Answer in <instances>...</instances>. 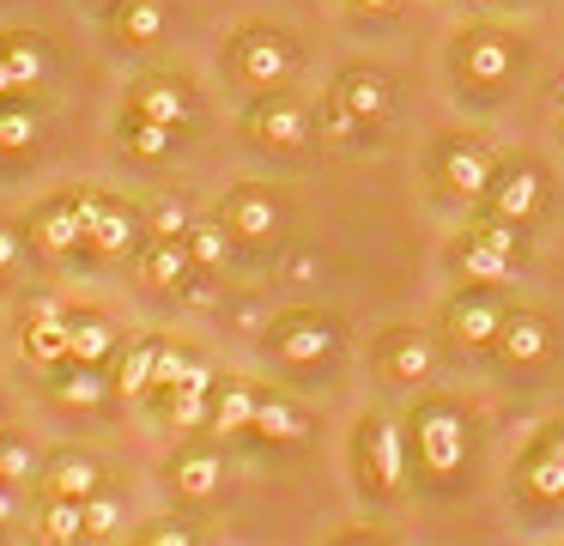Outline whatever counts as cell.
<instances>
[{
    "mask_svg": "<svg viewBox=\"0 0 564 546\" xmlns=\"http://www.w3.org/2000/svg\"><path fill=\"white\" fill-rule=\"evenodd\" d=\"M431 364H437V352H431L425 334H394L389 340V371L401 376V383H425Z\"/></svg>",
    "mask_w": 564,
    "mask_h": 546,
    "instance_id": "obj_29",
    "label": "cell"
},
{
    "mask_svg": "<svg viewBox=\"0 0 564 546\" xmlns=\"http://www.w3.org/2000/svg\"><path fill=\"white\" fill-rule=\"evenodd\" d=\"M328 104H334V109H346V116H352L358 128H377V121L394 109V85H389V73H382V67L358 61V67H346L340 79H334Z\"/></svg>",
    "mask_w": 564,
    "mask_h": 546,
    "instance_id": "obj_5",
    "label": "cell"
},
{
    "mask_svg": "<svg viewBox=\"0 0 564 546\" xmlns=\"http://www.w3.org/2000/svg\"><path fill=\"white\" fill-rule=\"evenodd\" d=\"M183 298L195 303V310H213V303H219V291H213V279H207V274H195V279L183 286Z\"/></svg>",
    "mask_w": 564,
    "mask_h": 546,
    "instance_id": "obj_42",
    "label": "cell"
},
{
    "mask_svg": "<svg viewBox=\"0 0 564 546\" xmlns=\"http://www.w3.org/2000/svg\"><path fill=\"white\" fill-rule=\"evenodd\" d=\"M231 231H225V218H195L188 225V255H195L200 274H213V267H225V255H231Z\"/></svg>",
    "mask_w": 564,
    "mask_h": 546,
    "instance_id": "obj_28",
    "label": "cell"
},
{
    "mask_svg": "<svg viewBox=\"0 0 564 546\" xmlns=\"http://www.w3.org/2000/svg\"><path fill=\"white\" fill-rule=\"evenodd\" d=\"M213 371L195 358V371H188L183 388H171V400H164V419L176 425V431H200V425H213Z\"/></svg>",
    "mask_w": 564,
    "mask_h": 546,
    "instance_id": "obj_15",
    "label": "cell"
},
{
    "mask_svg": "<svg viewBox=\"0 0 564 546\" xmlns=\"http://www.w3.org/2000/svg\"><path fill=\"white\" fill-rule=\"evenodd\" d=\"M310 128H316L310 104H304V97H292L285 85H280V92H261L256 104L243 109V140L261 146V152H304Z\"/></svg>",
    "mask_w": 564,
    "mask_h": 546,
    "instance_id": "obj_2",
    "label": "cell"
},
{
    "mask_svg": "<svg viewBox=\"0 0 564 546\" xmlns=\"http://www.w3.org/2000/svg\"><path fill=\"white\" fill-rule=\"evenodd\" d=\"M256 407H261L256 383H219L213 388V431H225V437L256 431Z\"/></svg>",
    "mask_w": 564,
    "mask_h": 546,
    "instance_id": "obj_19",
    "label": "cell"
},
{
    "mask_svg": "<svg viewBox=\"0 0 564 546\" xmlns=\"http://www.w3.org/2000/svg\"><path fill=\"white\" fill-rule=\"evenodd\" d=\"M171 31V0H116L110 7V36L122 49H152Z\"/></svg>",
    "mask_w": 564,
    "mask_h": 546,
    "instance_id": "obj_11",
    "label": "cell"
},
{
    "mask_svg": "<svg viewBox=\"0 0 564 546\" xmlns=\"http://www.w3.org/2000/svg\"><path fill=\"white\" fill-rule=\"evenodd\" d=\"M268 346H273V358H285V364H322L334 352V322L316 310H292L268 328Z\"/></svg>",
    "mask_w": 564,
    "mask_h": 546,
    "instance_id": "obj_8",
    "label": "cell"
},
{
    "mask_svg": "<svg viewBox=\"0 0 564 546\" xmlns=\"http://www.w3.org/2000/svg\"><path fill=\"white\" fill-rule=\"evenodd\" d=\"M346 546H377V540H365V534H358V540H346Z\"/></svg>",
    "mask_w": 564,
    "mask_h": 546,
    "instance_id": "obj_47",
    "label": "cell"
},
{
    "mask_svg": "<svg viewBox=\"0 0 564 546\" xmlns=\"http://www.w3.org/2000/svg\"><path fill=\"white\" fill-rule=\"evenodd\" d=\"M365 449H370V461H377V485H382V492H394V485H401V473H406V443H401V431H394L389 419L365 425Z\"/></svg>",
    "mask_w": 564,
    "mask_h": 546,
    "instance_id": "obj_24",
    "label": "cell"
},
{
    "mask_svg": "<svg viewBox=\"0 0 564 546\" xmlns=\"http://www.w3.org/2000/svg\"><path fill=\"white\" fill-rule=\"evenodd\" d=\"M256 431H261V437H280V443H297V437H310V419L292 407V400H268V395H261Z\"/></svg>",
    "mask_w": 564,
    "mask_h": 546,
    "instance_id": "obj_31",
    "label": "cell"
},
{
    "mask_svg": "<svg viewBox=\"0 0 564 546\" xmlns=\"http://www.w3.org/2000/svg\"><path fill=\"white\" fill-rule=\"evenodd\" d=\"M225 61H231V73L249 92H280L297 67V36L273 31V24H243L231 36V49H225Z\"/></svg>",
    "mask_w": 564,
    "mask_h": 546,
    "instance_id": "obj_1",
    "label": "cell"
},
{
    "mask_svg": "<svg viewBox=\"0 0 564 546\" xmlns=\"http://www.w3.org/2000/svg\"><path fill=\"white\" fill-rule=\"evenodd\" d=\"M110 395H116V383L98 371V364H74V358H67V371H62V400H67V407L98 413Z\"/></svg>",
    "mask_w": 564,
    "mask_h": 546,
    "instance_id": "obj_25",
    "label": "cell"
},
{
    "mask_svg": "<svg viewBox=\"0 0 564 546\" xmlns=\"http://www.w3.org/2000/svg\"><path fill=\"white\" fill-rule=\"evenodd\" d=\"M225 480V461L213 456V449H183V456L171 461V485L183 497H213Z\"/></svg>",
    "mask_w": 564,
    "mask_h": 546,
    "instance_id": "obj_21",
    "label": "cell"
},
{
    "mask_svg": "<svg viewBox=\"0 0 564 546\" xmlns=\"http://www.w3.org/2000/svg\"><path fill=\"white\" fill-rule=\"evenodd\" d=\"M31 237H37V249H43V255H67L74 243H86V206H79V189L55 194V201L37 213Z\"/></svg>",
    "mask_w": 564,
    "mask_h": 546,
    "instance_id": "obj_12",
    "label": "cell"
},
{
    "mask_svg": "<svg viewBox=\"0 0 564 546\" xmlns=\"http://www.w3.org/2000/svg\"><path fill=\"white\" fill-rule=\"evenodd\" d=\"M152 346H159V340H134V346L122 352V371H116V395H128V400L152 395Z\"/></svg>",
    "mask_w": 564,
    "mask_h": 546,
    "instance_id": "obj_33",
    "label": "cell"
},
{
    "mask_svg": "<svg viewBox=\"0 0 564 546\" xmlns=\"http://www.w3.org/2000/svg\"><path fill=\"white\" fill-rule=\"evenodd\" d=\"M188 371H195V352L171 346V340H159V346H152V395H171V388H183Z\"/></svg>",
    "mask_w": 564,
    "mask_h": 546,
    "instance_id": "obj_34",
    "label": "cell"
},
{
    "mask_svg": "<svg viewBox=\"0 0 564 546\" xmlns=\"http://www.w3.org/2000/svg\"><path fill=\"white\" fill-rule=\"evenodd\" d=\"M43 540L50 546H79L86 540V504H74V497H50V504H43Z\"/></svg>",
    "mask_w": 564,
    "mask_h": 546,
    "instance_id": "obj_30",
    "label": "cell"
},
{
    "mask_svg": "<svg viewBox=\"0 0 564 546\" xmlns=\"http://www.w3.org/2000/svg\"><path fill=\"white\" fill-rule=\"evenodd\" d=\"M116 140H122V152H134L140 164H159V158L176 152V128L147 121V116H134V109H122V121H116Z\"/></svg>",
    "mask_w": 564,
    "mask_h": 546,
    "instance_id": "obj_18",
    "label": "cell"
},
{
    "mask_svg": "<svg viewBox=\"0 0 564 546\" xmlns=\"http://www.w3.org/2000/svg\"><path fill=\"white\" fill-rule=\"evenodd\" d=\"M37 140H43L37 109L19 104V97H7V104H0V152H31Z\"/></svg>",
    "mask_w": 564,
    "mask_h": 546,
    "instance_id": "obj_27",
    "label": "cell"
},
{
    "mask_svg": "<svg viewBox=\"0 0 564 546\" xmlns=\"http://www.w3.org/2000/svg\"><path fill=\"white\" fill-rule=\"evenodd\" d=\"M25 358L43 364V371H62V364L74 358V346H67V315H37V322H25Z\"/></svg>",
    "mask_w": 564,
    "mask_h": 546,
    "instance_id": "obj_23",
    "label": "cell"
},
{
    "mask_svg": "<svg viewBox=\"0 0 564 546\" xmlns=\"http://www.w3.org/2000/svg\"><path fill=\"white\" fill-rule=\"evenodd\" d=\"M116 528H122V504L104 497V492H91L86 497V540H110Z\"/></svg>",
    "mask_w": 564,
    "mask_h": 546,
    "instance_id": "obj_36",
    "label": "cell"
},
{
    "mask_svg": "<svg viewBox=\"0 0 564 546\" xmlns=\"http://www.w3.org/2000/svg\"><path fill=\"white\" fill-rule=\"evenodd\" d=\"M0 546H7V534H0Z\"/></svg>",
    "mask_w": 564,
    "mask_h": 546,
    "instance_id": "obj_48",
    "label": "cell"
},
{
    "mask_svg": "<svg viewBox=\"0 0 564 546\" xmlns=\"http://www.w3.org/2000/svg\"><path fill=\"white\" fill-rule=\"evenodd\" d=\"M540 456H546V461H552V468H564V431H558V437H552V443H546V449H540Z\"/></svg>",
    "mask_w": 564,
    "mask_h": 546,
    "instance_id": "obj_45",
    "label": "cell"
},
{
    "mask_svg": "<svg viewBox=\"0 0 564 546\" xmlns=\"http://www.w3.org/2000/svg\"><path fill=\"white\" fill-rule=\"evenodd\" d=\"M225 231H231L237 243H273L285 231V201L280 189H268V182H237L231 194H225Z\"/></svg>",
    "mask_w": 564,
    "mask_h": 546,
    "instance_id": "obj_4",
    "label": "cell"
},
{
    "mask_svg": "<svg viewBox=\"0 0 564 546\" xmlns=\"http://www.w3.org/2000/svg\"><path fill=\"white\" fill-rule=\"evenodd\" d=\"M467 237L486 243V249H498V255H510V261L522 255V225H510V218H498V213H486L474 231H467Z\"/></svg>",
    "mask_w": 564,
    "mask_h": 546,
    "instance_id": "obj_35",
    "label": "cell"
},
{
    "mask_svg": "<svg viewBox=\"0 0 564 546\" xmlns=\"http://www.w3.org/2000/svg\"><path fill=\"white\" fill-rule=\"evenodd\" d=\"M462 274L479 279V286H503V279L516 274V261L498 249H486V243H474V237H462Z\"/></svg>",
    "mask_w": 564,
    "mask_h": 546,
    "instance_id": "obj_32",
    "label": "cell"
},
{
    "mask_svg": "<svg viewBox=\"0 0 564 546\" xmlns=\"http://www.w3.org/2000/svg\"><path fill=\"white\" fill-rule=\"evenodd\" d=\"M528 485H534L540 497H558L564 492V468H552L546 456H534V461H528Z\"/></svg>",
    "mask_w": 564,
    "mask_h": 546,
    "instance_id": "obj_40",
    "label": "cell"
},
{
    "mask_svg": "<svg viewBox=\"0 0 564 546\" xmlns=\"http://www.w3.org/2000/svg\"><path fill=\"white\" fill-rule=\"evenodd\" d=\"M140 274L159 291H183L200 267H195V255H188V237H152L147 255H140Z\"/></svg>",
    "mask_w": 564,
    "mask_h": 546,
    "instance_id": "obj_14",
    "label": "cell"
},
{
    "mask_svg": "<svg viewBox=\"0 0 564 546\" xmlns=\"http://www.w3.org/2000/svg\"><path fill=\"white\" fill-rule=\"evenodd\" d=\"M140 546H200V534L188 528V522H171V516H164V522H152V528L140 534Z\"/></svg>",
    "mask_w": 564,
    "mask_h": 546,
    "instance_id": "obj_38",
    "label": "cell"
},
{
    "mask_svg": "<svg viewBox=\"0 0 564 546\" xmlns=\"http://www.w3.org/2000/svg\"><path fill=\"white\" fill-rule=\"evenodd\" d=\"M0 61H7L13 85L25 92V85H43V79H50L55 49H50V36H37V31H0Z\"/></svg>",
    "mask_w": 564,
    "mask_h": 546,
    "instance_id": "obj_13",
    "label": "cell"
},
{
    "mask_svg": "<svg viewBox=\"0 0 564 546\" xmlns=\"http://www.w3.org/2000/svg\"><path fill=\"white\" fill-rule=\"evenodd\" d=\"M498 346L510 352L516 364H534V358H546V322H540V315H503V334H498Z\"/></svg>",
    "mask_w": 564,
    "mask_h": 546,
    "instance_id": "obj_26",
    "label": "cell"
},
{
    "mask_svg": "<svg viewBox=\"0 0 564 546\" xmlns=\"http://www.w3.org/2000/svg\"><path fill=\"white\" fill-rule=\"evenodd\" d=\"M449 328L467 340V346H491V340L503 334V303L491 298V291H467V298H455Z\"/></svg>",
    "mask_w": 564,
    "mask_h": 546,
    "instance_id": "obj_16",
    "label": "cell"
},
{
    "mask_svg": "<svg viewBox=\"0 0 564 546\" xmlns=\"http://www.w3.org/2000/svg\"><path fill=\"white\" fill-rule=\"evenodd\" d=\"M0 480H7V485L31 480V449L19 443V437H0Z\"/></svg>",
    "mask_w": 564,
    "mask_h": 546,
    "instance_id": "obj_37",
    "label": "cell"
},
{
    "mask_svg": "<svg viewBox=\"0 0 564 546\" xmlns=\"http://www.w3.org/2000/svg\"><path fill=\"white\" fill-rule=\"evenodd\" d=\"M467 456V425L455 407H443V400H431V407H419V461H425L431 473H455Z\"/></svg>",
    "mask_w": 564,
    "mask_h": 546,
    "instance_id": "obj_9",
    "label": "cell"
},
{
    "mask_svg": "<svg viewBox=\"0 0 564 546\" xmlns=\"http://www.w3.org/2000/svg\"><path fill=\"white\" fill-rule=\"evenodd\" d=\"M346 7H358V12H394L401 0H346Z\"/></svg>",
    "mask_w": 564,
    "mask_h": 546,
    "instance_id": "obj_44",
    "label": "cell"
},
{
    "mask_svg": "<svg viewBox=\"0 0 564 546\" xmlns=\"http://www.w3.org/2000/svg\"><path fill=\"white\" fill-rule=\"evenodd\" d=\"M437 170H443V182H449V194H462V201H486L491 176H498V158H491V140L467 133V140H443Z\"/></svg>",
    "mask_w": 564,
    "mask_h": 546,
    "instance_id": "obj_6",
    "label": "cell"
},
{
    "mask_svg": "<svg viewBox=\"0 0 564 546\" xmlns=\"http://www.w3.org/2000/svg\"><path fill=\"white\" fill-rule=\"evenodd\" d=\"M516 67H522V43L516 36L491 31V24L455 36V79L474 85V92H498Z\"/></svg>",
    "mask_w": 564,
    "mask_h": 546,
    "instance_id": "obj_3",
    "label": "cell"
},
{
    "mask_svg": "<svg viewBox=\"0 0 564 546\" xmlns=\"http://www.w3.org/2000/svg\"><path fill=\"white\" fill-rule=\"evenodd\" d=\"M128 109L164 128H188L195 121V85L176 79V73H147V79L128 85Z\"/></svg>",
    "mask_w": 564,
    "mask_h": 546,
    "instance_id": "obj_7",
    "label": "cell"
},
{
    "mask_svg": "<svg viewBox=\"0 0 564 546\" xmlns=\"http://www.w3.org/2000/svg\"><path fill=\"white\" fill-rule=\"evenodd\" d=\"M140 237V218H134V206H122V201H110V194H104V206H98V218H91V249L98 255H122L128 243Z\"/></svg>",
    "mask_w": 564,
    "mask_h": 546,
    "instance_id": "obj_22",
    "label": "cell"
},
{
    "mask_svg": "<svg viewBox=\"0 0 564 546\" xmlns=\"http://www.w3.org/2000/svg\"><path fill=\"white\" fill-rule=\"evenodd\" d=\"M19 261H25V231L13 218H0V274H13Z\"/></svg>",
    "mask_w": 564,
    "mask_h": 546,
    "instance_id": "obj_41",
    "label": "cell"
},
{
    "mask_svg": "<svg viewBox=\"0 0 564 546\" xmlns=\"http://www.w3.org/2000/svg\"><path fill=\"white\" fill-rule=\"evenodd\" d=\"M13 510H19V497H13V485L0 480V528H7V522H13Z\"/></svg>",
    "mask_w": 564,
    "mask_h": 546,
    "instance_id": "obj_43",
    "label": "cell"
},
{
    "mask_svg": "<svg viewBox=\"0 0 564 546\" xmlns=\"http://www.w3.org/2000/svg\"><path fill=\"white\" fill-rule=\"evenodd\" d=\"M540 194H546V176H540V164H510L491 176V194H486V213L510 218V225H522V218L540 213Z\"/></svg>",
    "mask_w": 564,
    "mask_h": 546,
    "instance_id": "obj_10",
    "label": "cell"
},
{
    "mask_svg": "<svg viewBox=\"0 0 564 546\" xmlns=\"http://www.w3.org/2000/svg\"><path fill=\"white\" fill-rule=\"evenodd\" d=\"M43 480H50V497H74V504H86L91 492H98V461L91 456H79V449H62V456L50 461V473H43Z\"/></svg>",
    "mask_w": 564,
    "mask_h": 546,
    "instance_id": "obj_20",
    "label": "cell"
},
{
    "mask_svg": "<svg viewBox=\"0 0 564 546\" xmlns=\"http://www.w3.org/2000/svg\"><path fill=\"white\" fill-rule=\"evenodd\" d=\"M13 92H19V85H13V73H7V61H0V104H7Z\"/></svg>",
    "mask_w": 564,
    "mask_h": 546,
    "instance_id": "obj_46",
    "label": "cell"
},
{
    "mask_svg": "<svg viewBox=\"0 0 564 546\" xmlns=\"http://www.w3.org/2000/svg\"><path fill=\"white\" fill-rule=\"evenodd\" d=\"M116 322L110 315H98V310H74L67 315V346H74V364H104L116 352Z\"/></svg>",
    "mask_w": 564,
    "mask_h": 546,
    "instance_id": "obj_17",
    "label": "cell"
},
{
    "mask_svg": "<svg viewBox=\"0 0 564 546\" xmlns=\"http://www.w3.org/2000/svg\"><path fill=\"white\" fill-rule=\"evenodd\" d=\"M188 225H195V218H188L176 201H159V206H152V237H188Z\"/></svg>",
    "mask_w": 564,
    "mask_h": 546,
    "instance_id": "obj_39",
    "label": "cell"
}]
</instances>
